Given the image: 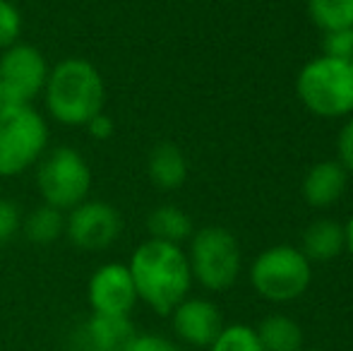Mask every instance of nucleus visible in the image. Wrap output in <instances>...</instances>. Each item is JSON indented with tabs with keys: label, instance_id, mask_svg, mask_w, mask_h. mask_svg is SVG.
I'll list each match as a JSON object with an SVG mask.
<instances>
[{
	"label": "nucleus",
	"instance_id": "2",
	"mask_svg": "<svg viewBox=\"0 0 353 351\" xmlns=\"http://www.w3.org/2000/svg\"><path fill=\"white\" fill-rule=\"evenodd\" d=\"M43 103L56 123L84 128L106 106V82L101 70L87 58H63L48 72Z\"/></svg>",
	"mask_w": 353,
	"mask_h": 351
},
{
	"label": "nucleus",
	"instance_id": "18",
	"mask_svg": "<svg viewBox=\"0 0 353 351\" xmlns=\"http://www.w3.org/2000/svg\"><path fill=\"white\" fill-rule=\"evenodd\" d=\"M22 231L29 243L34 245H51L61 236H65V212L56 210L51 205H39L22 217Z\"/></svg>",
	"mask_w": 353,
	"mask_h": 351
},
{
	"label": "nucleus",
	"instance_id": "3",
	"mask_svg": "<svg viewBox=\"0 0 353 351\" xmlns=\"http://www.w3.org/2000/svg\"><path fill=\"white\" fill-rule=\"evenodd\" d=\"M296 94L320 118H349L353 113V66L317 56L301 68Z\"/></svg>",
	"mask_w": 353,
	"mask_h": 351
},
{
	"label": "nucleus",
	"instance_id": "21",
	"mask_svg": "<svg viewBox=\"0 0 353 351\" xmlns=\"http://www.w3.org/2000/svg\"><path fill=\"white\" fill-rule=\"evenodd\" d=\"M24 29V17L12 0H0V51L19 41Z\"/></svg>",
	"mask_w": 353,
	"mask_h": 351
},
{
	"label": "nucleus",
	"instance_id": "15",
	"mask_svg": "<svg viewBox=\"0 0 353 351\" xmlns=\"http://www.w3.org/2000/svg\"><path fill=\"white\" fill-rule=\"evenodd\" d=\"M344 250H346L344 224H339L334 219H325V217L307 224L301 241V253L310 263H330V260H334Z\"/></svg>",
	"mask_w": 353,
	"mask_h": 351
},
{
	"label": "nucleus",
	"instance_id": "1",
	"mask_svg": "<svg viewBox=\"0 0 353 351\" xmlns=\"http://www.w3.org/2000/svg\"><path fill=\"white\" fill-rule=\"evenodd\" d=\"M128 270L135 281L137 299L159 315H171L190 294L192 272L181 245L147 239L130 255Z\"/></svg>",
	"mask_w": 353,
	"mask_h": 351
},
{
	"label": "nucleus",
	"instance_id": "11",
	"mask_svg": "<svg viewBox=\"0 0 353 351\" xmlns=\"http://www.w3.org/2000/svg\"><path fill=\"white\" fill-rule=\"evenodd\" d=\"M171 325L178 339L195 349H210L214 339L226 328L221 318V310L207 299H183L171 310Z\"/></svg>",
	"mask_w": 353,
	"mask_h": 351
},
{
	"label": "nucleus",
	"instance_id": "9",
	"mask_svg": "<svg viewBox=\"0 0 353 351\" xmlns=\"http://www.w3.org/2000/svg\"><path fill=\"white\" fill-rule=\"evenodd\" d=\"M123 234V217L106 200H84L65 212V236L84 253L108 250Z\"/></svg>",
	"mask_w": 353,
	"mask_h": 351
},
{
	"label": "nucleus",
	"instance_id": "14",
	"mask_svg": "<svg viewBox=\"0 0 353 351\" xmlns=\"http://www.w3.org/2000/svg\"><path fill=\"white\" fill-rule=\"evenodd\" d=\"M147 176L154 188L168 192L188 181V159L173 142H159L147 157Z\"/></svg>",
	"mask_w": 353,
	"mask_h": 351
},
{
	"label": "nucleus",
	"instance_id": "5",
	"mask_svg": "<svg viewBox=\"0 0 353 351\" xmlns=\"http://www.w3.org/2000/svg\"><path fill=\"white\" fill-rule=\"evenodd\" d=\"M48 150V123L32 106L0 113V178L34 169Z\"/></svg>",
	"mask_w": 353,
	"mask_h": 351
},
{
	"label": "nucleus",
	"instance_id": "22",
	"mask_svg": "<svg viewBox=\"0 0 353 351\" xmlns=\"http://www.w3.org/2000/svg\"><path fill=\"white\" fill-rule=\"evenodd\" d=\"M322 51H325L322 56L336 58V61L349 63V66H353V27L325 34V41H322Z\"/></svg>",
	"mask_w": 353,
	"mask_h": 351
},
{
	"label": "nucleus",
	"instance_id": "8",
	"mask_svg": "<svg viewBox=\"0 0 353 351\" xmlns=\"http://www.w3.org/2000/svg\"><path fill=\"white\" fill-rule=\"evenodd\" d=\"M48 72L51 66L34 43L17 41L0 51V113L32 106L34 99L43 94Z\"/></svg>",
	"mask_w": 353,
	"mask_h": 351
},
{
	"label": "nucleus",
	"instance_id": "12",
	"mask_svg": "<svg viewBox=\"0 0 353 351\" xmlns=\"http://www.w3.org/2000/svg\"><path fill=\"white\" fill-rule=\"evenodd\" d=\"M349 171L339 161H317L303 178V200L315 210H327L344 197Z\"/></svg>",
	"mask_w": 353,
	"mask_h": 351
},
{
	"label": "nucleus",
	"instance_id": "20",
	"mask_svg": "<svg viewBox=\"0 0 353 351\" xmlns=\"http://www.w3.org/2000/svg\"><path fill=\"white\" fill-rule=\"evenodd\" d=\"M210 351H262L260 339L255 334V328L248 325H226L221 330Z\"/></svg>",
	"mask_w": 353,
	"mask_h": 351
},
{
	"label": "nucleus",
	"instance_id": "19",
	"mask_svg": "<svg viewBox=\"0 0 353 351\" xmlns=\"http://www.w3.org/2000/svg\"><path fill=\"white\" fill-rule=\"evenodd\" d=\"M310 22L325 34L353 27V0H307Z\"/></svg>",
	"mask_w": 353,
	"mask_h": 351
},
{
	"label": "nucleus",
	"instance_id": "24",
	"mask_svg": "<svg viewBox=\"0 0 353 351\" xmlns=\"http://www.w3.org/2000/svg\"><path fill=\"white\" fill-rule=\"evenodd\" d=\"M125 351H178L171 339L154 332H137Z\"/></svg>",
	"mask_w": 353,
	"mask_h": 351
},
{
	"label": "nucleus",
	"instance_id": "7",
	"mask_svg": "<svg viewBox=\"0 0 353 351\" xmlns=\"http://www.w3.org/2000/svg\"><path fill=\"white\" fill-rule=\"evenodd\" d=\"M310 260L293 245H272L262 250L250 267V284L262 299L288 303L303 296L310 286Z\"/></svg>",
	"mask_w": 353,
	"mask_h": 351
},
{
	"label": "nucleus",
	"instance_id": "4",
	"mask_svg": "<svg viewBox=\"0 0 353 351\" xmlns=\"http://www.w3.org/2000/svg\"><path fill=\"white\" fill-rule=\"evenodd\" d=\"M34 169H37V190L43 205L70 212L89 197L94 183L92 166L74 147L61 145L46 150Z\"/></svg>",
	"mask_w": 353,
	"mask_h": 351
},
{
	"label": "nucleus",
	"instance_id": "26",
	"mask_svg": "<svg viewBox=\"0 0 353 351\" xmlns=\"http://www.w3.org/2000/svg\"><path fill=\"white\" fill-rule=\"evenodd\" d=\"M84 128H87V132H89L92 140L106 142V140H111L113 132H116V121H113L106 111H101V113H97V116H94Z\"/></svg>",
	"mask_w": 353,
	"mask_h": 351
},
{
	"label": "nucleus",
	"instance_id": "25",
	"mask_svg": "<svg viewBox=\"0 0 353 351\" xmlns=\"http://www.w3.org/2000/svg\"><path fill=\"white\" fill-rule=\"evenodd\" d=\"M336 154H339V164L346 171H353V113L346 118L344 128H341L339 137H336Z\"/></svg>",
	"mask_w": 353,
	"mask_h": 351
},
{
	"label": "nucleus",
	"instance_id": "6",
	"mask_svg": "<svg viewBox=\"0 0 353 351\" xmlns=\"http://www.w3.org/2000/svg\"><path fill=\"white\" fill-rule=\"evenodd\" d=\"M188 263L192 281L207 291H226L241 274V245L223 226H205L190 236Z\"/></svg>",
	"mask_w": 353,
	"mask_h": 351
},
{
	"label": "nucleus",
	"instance_id": "13",
	"mask_svg": "<svg viewBox=\"0 0 353 351\" xmlns=\"http://www.w3.org/2000/svg\"><path fill=\"white\" fill-rule=\"evenodd\" d=\"M82 342L87 351H125L137 334L130 318L92 313L82 325Z\"/></svg>",
	"mask_w": 353,
	"mask_h": 351
},
{
	"label": "nucleus",
	"instance_id": "23",
	"mask_svg": "<svg viewBox=\"0 0 353 351\" xmlns=\"http://www.w3.org/2000/svg\"><path fill=\"white\" fill-rule=\"evenodd\" d=\"M19 229H22V212L17 202H12L10 197H0V245L12 241Z\"/></svg>",
	"mask_w": 353,
	"mask_h": 351
},
{
	"label": "nucleus",
	"instance_id": "27",
	"mask_svg": "<svg viewBox=\"0 0 353 351\" xmlns=\"http://www.w3.org/2000/svg\"><path fill=\"white\" fill-rule=\"evenodd\" d=\"M344 236H346V250L353 255V212H351L349 221L344 224Z\"/></svg>",
	"mask_w": 353,
	"mask_h": 351
},
{
	"label": "nucleus",
	"instance_id": "10",
	"mask_svg": "<svg viewBox=\"0 0 353 351\" xmlns=\"http://www.w3.org/2000/svg\"><path fill=\"white\" fill-rule=\"evenodd\" d=\"M87 301L92 313L130 318L140 303L135 281L125 263H106L92 272L87 284Z\"/></svg>",
	"mask_w": 353,
	"mask_h": 351
},
{
	"label": "nucleus",
	"instance_id": "17",
	"mask_svg": "<svg viewBox=\"0 0 353 351\" xmlns=\"http://www.w3.org/2000/svg\"><path fill=\"white\" fill-rule=\"evenodd\" d=\"M262 351H301L303 349V330L293 318L281 313L267 315L255 328Z\"/></svg>",
	"mask_w": 353,
	"mask_h": 351
},
{
	"label": "nucleus",
	"instance_id": "16",
	"mask_svg": "<svg viewBox=\"0 0 353 351\" xmlns=\"http://www.w3.org/2000/svg\"><path fill=\"white\" fill-rule=\"evenodd\" d=\"M147 231H149V239L163 241V243H173V245H183L195 234L192 219L176 205H161L149 212Z\"/></svg>",
	"mask_w": 353,
	"mask_h": 351
}]
</instances>
